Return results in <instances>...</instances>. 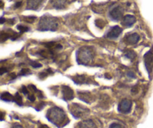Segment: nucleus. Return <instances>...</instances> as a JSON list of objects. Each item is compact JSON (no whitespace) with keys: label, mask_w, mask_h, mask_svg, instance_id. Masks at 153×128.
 I'll list each match as a JSON object with an SVG mask.
<instances>
[{"label":"nucleus","mask_w":153,"mask_h":128,"mask_svg":"<svg viewBox=\"0 0 153 128\" xmlns=\"http://www.w3.org/2000/svg\"><path fill=\"white\" fill-rule=\"evenodd\" d=\"M69 109L70 111V113L76 118H81L82 117L86 116L90 112L89 109L78 103H73L70 105Z\"/></svg>","instance_id":"nucleus-4"},{"label":"nucleus","mask_w":153,"mask_h":128,"mask_svg":"<svg viewBox=\"0 0 153 128\" xmlns=\"http://www.w3.org/2000/svg\"><path fill=\"white\" fill-rule=\"evenodd\" d=\"M17 29L20 31V33H23L28 31V30H29V28H28L27 26H25V25H17Z\"/></svg>","instance_id":"nucleus-23"},{"label":"nucleus","mask_w":153,"mask_h":128,"mask_svg":"<svg viewBox=\"0 0 153 128\" xmlns=\"http://www.w3.org/2000/svg\"><path fill=\"white\" fill-rule=\"evenodd\" d=\"M28 100H30V101H31V102H34V100H35V97H34V95H33V94H31V95H29L28 97Z\"/></svg>","instance_id":"nucleus-29"},{"label":"nucleus","mask_w":153,"mask_h":128,"mask_svg":"<svg viewBox=\"0 0 153 128\" xmlns=\"http://www.w3.org/2000/svg\"><path fill=\"white\" fill-rule=\"evenodd\" d=\"M109 128H124L122 125L117 124V123H114V124H111L110 125Z\"/></svg>","instance_id":"nucleus-27"},{"label":"nucleus","mask_w":153,"mask_h":128,"mask_svg":"<svg viewBox=\"0 0 153 128\" xmlns=\"http://www.w3.org/2000/svg\"><path fill=\"white\" fill-rule=\"evenodd\" d=\"M123 32V28L120 27L119 25H115L113 26L110 29V31L108 32L107 37L111 39H116L119 37Z\"/></svg>","instance_id":"nucleus-9"},{"label":"nucleus","mask_w":153,"mask_h":128,"mask_svg":"<svg viewBox=\"0 0 153 128\" xmlns=\"http://www.w3.org/2000/svg\"><path fill=\"white\" fill-rule=\"evenodd\" d=\"M29 73H31V70H30L29 69L24 68L21 70L20 73H19V76H25V75H28V74H29Z\"/></svg>","instance_id":"nucleus-25"},{"label":"nucleus","mask_w":153,"mask_h":128,"mask_svg":"<svg viewBox=\"0 0 153 128\" xmlns=\"http://www.w3.org/2000/svg\"><path fill=\"white\" fill-rule=\"evenodd\" d=\"M36 19H37V17H35V16H24L23 17V20L25 22H28V23H32L36 20Z\"/></svg>","instance_id":"nucleus-22"},{"label":"nucleus","mask_w":153,"mask_h":128,"mask_svg":"<svg viewBox=\"0 0 153 128\" xmlns=\"http://www.w3.org/2000/svg\"><path fill=\"white\" fill-rule=\"evenodd\" d=\"M139 40H140V36L137 33H132V34H128L125 37L126 43L130 45L135 44Z\"/></svg>","instance_id":"nucleus-12"},{"label":"nucleus","mask_w":153,"mask_h":128,"mask_svg":"<svg viewBox=\"0 0 153 128\" xmlns=\"http://www.w3.org/2000/svg\"><path fill=\"white\" fill-rule=\"evenodd\" d=\"M44 0H27V9L28 10H37L41 7Z\"/></svg>","instance_id":"nucleus-11"},{"label":"nucleus","mask_w":153,"mask_h":128,"mask_svg":"<svg viewBox=\"0 0 153 128\" xmlns=\"http://www.w3.org/2000/svg\"><path fill=\"white\" fill-rule=\"evenodd\" d=\"M67 0H51L52 6L56 9H62L65 7Z\"/></svg>","instance_id":"nucleus-16"},{"label":"nucleus","mask_w":153,"mask_h":128,"mask_svg":"<svg viewBox=\"0 0 153 128\" xmlns=\"http://www.w3.org/2000/svg\"><path fill=\"white\" fill-rule=\"evenodd\" d=\"M143 61L149 78L152 79L153 74V49H151L145 54L143 56Z\"/></svg>","instance_id":"nucleus-5"},{"label":"nucleus","mask_w":153,"mask_h":128,"mask_svg":"<svg viewBox=\"0 0 153 128\" xmlns=\"http://www.w3.org/2000/svg\"><path fill=\"white\" fill-rule=\"evenodd\" d=\"M79 97L83 101L90 103L92 102L93 97L89 92H79Z\"/></svg>","instance_id":"nucleus-15"},{"label":"nucleus","mask_w":153,"mask_h":128,"mask_svg":"<svg viewBox=\"0 0 153 128\" xmlns=\"http://www.w3.org/2000/svg\"><path fill=\"white\" fill-rule=\"evenodd\" d=\"M75 83L82 85V84H88L93 82V80L90 77H88L85 75H77L76 76H73L72 78Z\"/></svg>","instance_id":"nucleus-10"},{"label":"nucleus","mask_w":153,"mask_h":128,"mask_svg":"<svg viewBox=\"0 0 153 128\" xmlns=\"http://www.w3.org/2000/svg\"><path fill=\"white\" fill-rule=\"evenodd\" d=\"M1 99L4 101L7 102H10L13 101L14 100V96H12L10 93L8 92H3L2 94H1Z\"/></svg>","instance_id":"nucleus-17"},{"label":"nucleus","mask_w":153,"mask_h":128,"mask_svg":"<svg viewBox=\"0 0 153 128\" xmlns=\"http://www.w3.org/2000/svg\"><path fill=\"white\" fill-rule=\"evenodd\" d=\"M128 75L129 76H132V77H135V75H134V73H133V72H128Z\"/></svg>","instance_id":"nucleus-32"},{"label":"nucleus","mask_w":153,"mask_h":128,"mask_svg":"<svg viewBox=\"0 0 153 128\" xmlns=\"http://www.w3.org/2000/svg\"><path fill=\"white\" fill-rule=\"evenodd\" d=\"M46 118L58 127H64L69 122V119L67 118L65 112L61 108L57 106L52 107L48 110Z\"/></svg>","instance_id":"nucleus-1"},{"label":"nucleus","mask_w":153,"mask_h":128,"mask_svg":"<svg viewBox=\"0 0 153 128\" xmlns=\"http://www.w3.org/2000/svg\"><path fill=\"white\" fill-rule=\"evenodd\" d=\"M29 64H31V66H32L33 67H36V68H38V67H40L42 66L41 64H40V63L37 62V61H32V60H30Z\"/></svg>","instance_id":"nucleus-24"},{"label":"nucleus","mask_w":153,"mask_h":128,"mask_svg":"<svg viewBox=\"0 0 153 128\" xmlns=\"http://www.w3.org/2000/svg\"><path fill=\"white\" fill-rule=\"evenodd\" d=\"M21 4H22V2H21V1H19V2H16V4H15V7H20Z\"/></svg>","instance_id":"nucleus-33"},{"label":"nucleus","mask_w":153,"mask_h":128,"mask_svg":"<svg viewBox=\"0 0 153 128\" xmlns=\"http://www.w3.org/2000/svg\"><path fill=\"white\" fill-rule=\"evenodd\" d=\"M131 106H132V103L131 100H128V99H123L119 103L118 111L123 114L129 113L131 110Z\"/></svg>","instance_id":"nucleus-6"},{"label":"nucleus","mask_w":153,"mask_h":128,"mask_svg":"<svg viewBox=\"0 0 153 128\" xmlns=\"http://www.w3.org/2000/svg\"><path fill=\"white\" fill-rule=\"evenodd\" d=\"M49 73H50V74L53 73V72H52V70H51L50 68L48 69V70H46V71L41 72L40 73H39V77H40V79H44V78H46V76L49 74Z\"/></svg>","instance_id":"nucleus-19"},{"label":"nucleus","mask_w":153,"mask_h":128,"mask_svg":"<svg viewBox=\"0 0 153 128\" xmlns=\"http://www.w3.org/2000/svg\"><path fill=\"white\" fill-rule=\"evenodd\" d=\"M22 92L23 93V94H25V95H26V94H28V90H27L26 87H25V86H22Z\"/></svg>","instance_id":"nucleus-28"},{"label":"nucleus","mask_w":153,"mask_h":128,"mask_svg":"<svg viewBox=\"0 0 153 128\" xmlns=\"http://www.w3.org/2000/svg\"><path fill=\"white\" fill-rule=\"evenodd\" d=\"M79 128H97L95 123L91 119L85 120L79 123Z\"/></svg>","instance_id":"nucleus-14"},{"label":"nucleus","mask_w":153,"mask_h":128,"mask_svg":"<svg viewBox=\"0 0 153 128\" xmlns=\"http://www.w3.org/2000/svg\"><path fill=\"white\" fill-rule=\"evenodd\" d=\"M125 56L132 60L136 57V53L133 50H126L125 52Z\"/></svg>","instance_id":"nucleus-18"},{"label":"nucleus","mask_w":153,"mask_h":128,"mask_svg":"<svg viewBox=\"0 0 153 128\" xmlns=\"http://www.w3.org/2000/svg\"><path fill=\"white\" fill-rule=\"evenodd\" d=\"M0 71H1V75H2L3 73H5V72L7 71V69L6 68V67H1V70H0Z\"/></svg>","instance_id":"nucleus-30"},{"label":"nucleus","mask_w":153,"mask_h":128,"mask_svg":"<svg viewBox=\"0 0 153 128\" xmlns=\"http://www.w3.org/2000/svg\"><path fill=\"white\" fill-rule=\"evenodd\" d=\"M13 101L16 102V104H18L19 106H22V98L20 95H19V93H16L14 96V100Z\"/></svg>","instance_id":"nucleus-20"},{"label":"nucleus","mask_w":153,"mask_h":128,"mask_svg":"<svg viewBox=\"0 0 153 128\" xmlns=\"http://www.w3.org/2000/svg\"><path fill=\"white\" fill-rule=\"evenodd\" d=\"M136 22V17L133 15L127 14L123 18L122 24L126 27H131Z\"/></svg>","instance_id":"nucleus-13"},{"label":"nucleus","mask_w":153,"mask_h":128,"mask_svg":"<svg viewBox=\"0 0 153 128\" xmlns=\"http://www.w3.org/2000/svg\"><path fill=\"white\" fill-rule=\"evenodd\" d=\"M39 128H50V127H49L47 125H46V124H41V125L39 127Z\"/></svg>","instance_id":"nucleus-34"},{"label":"nucleus","mask_w":153,"mask_h":128,"mask_svg":"<svg viewBox=\"0 0 153 128\" xmlns=\"http://www.w3.org/2000/svg\"><path fill=\"white\" fill-rule=\"evenodd\" d=\"M59 25L58 19L50 15H45L40 18L37 29L39 31H56Z\"/></svg>","instance_id":"nucleus-2"},{"label":"nucleus","mask_w":153,"mask_h":128,"mask_svg":"<svg viewBox=\"0 0 153 128\" xmlns=\"http://www.w3.org/2000/svg\"><path fill=\"white\" fill-rule=\"evenodd\" d=\"M95 23L96 25L100 28H103L105 27V22L103 19H97V20L95 21Z\"/></svg>","instance_id":"nucleus-21"},{"label":"nucleus","mask_w":153,"mask_h":128,"mask_svg":"<svg viewBox=\"0 0 153 128\" xmlns=\"http://www.w3.org/2000/svg\"><path fill=\"white\" fill-rule=\"evenodd\" d=\"M124 10L123 8L120 6H117V7H114L109 12V16L113 20L118 21L123 17V16Z\"/></svg>","instance_id":"nucleus-7"},{"label":"nucleus","mask_w":153,"mask_h":128,"mask_svg":"<svg viewBox=\"0 0 153 128\" xmlns=\"http://www.w3.org/2000/svg\"><path fill=\"white\" fill-rule=\"evenodd\" d=\"M45 105H46V103H44V102H40V103H39V104L37 105V106H36L35 109H37V111L40 110V109H43V107H44Z\"/></svg>","instance_id":"nucleus-26"},{"label":"nucleus","mask_w":153,"mask_h":128,"mask_svg":"<svg viewBox=\"0 0 153 128\" xmlns=\"http://www.w3.org/2000/svg\"><path fill=\"white\" fill-rule=\"evenodd\" d=\"M12 128H23V127H22L21 125H19V124H13V127H12Z\"/></svg>","instance_id":"nucleus-31"},{"label":"nucleus","mask_w":153,"mask_h":128,"mask_svg":"<svg viewBox=\"0 0 153 128\" xmlns=\"http://www.w3.org/2000/svg\"><path fill=\"white\" fill-rule=\"evenodd\" d=\"M94 51L92 48L89 46H83L79 48L77 51V62L79 64H83V65H88L91 63L94 58Z\"/></svg>","instance_id":"nucleus-3"},{"label":"nucleus","mask_w":153,"mask_h":128,"mask_svg":"<svg viewBox=\"0 0 153 128\" xmlns=\"http://www.w3.org/2000/svg\"><path fill=\"white\" fill-rule=\"evenodd\" d=\"M4 21H5V20H4V18H3V17H1V23L2 24L3 22H4Z\"/></svg>","instance_id":"nucleus-35"},{"label":"nucleus","mask_w":153,"mask_h":128,"mask_svg":"<svg viewBox=\"0 0 153 128\" xmlns=\"http://www.w3.org/2000/svg\"><path fill=\"white\" fill-rule=\"evenodd\" d=\"M62 94L64 100H71L74 98V92L73 89L67 85H62Z\"/></svg>","instance_id":"nucleus-8"}]
</instances>
